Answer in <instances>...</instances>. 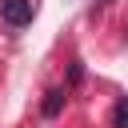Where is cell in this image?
<instances>
[{
  "mask_svg": "<svg viewBox=\"0 0 128 128\" xmlns=\"http://www.w3.org/2000/svg\"><path fill=\"white\" fill-rule=\"evenodd\" d=\"M0 16H4L8 28H24V24H32L36 4L32 0H0Z\"/></svg>",
  "mask_w": 128,
  "mask_h": 128,
  "instance_id": "cell-1",
  "label": "cell"
},
{
  "mask_svg": "<svg viewBox=\"0 0 128 128\" xmlns=\"http://www.w3.org/2000/svg\"><path fill=\"white\" fill-rule=\"evenodd\" d=\"M112 128H128V96L116 100V108H112Z\"/></svg>",
  "mask_w": 128,
  "mask_h": 128,
  "instance_id": "cell-3",
  "label": "cell"
},
{
  "mask_svg": "<svg viewBox=\"0 0 128 128\" xmlns=\"http://www.w3.org/2000/svg\"><path fill=\"white\" fill-rule=\"evenodd\" d=\"M80 80H84V64L72 60V68H68V84H80Z\"/></svg>",
  "mask_w": 128,
  "mask_h": 128,
  "instance_id": "cell-4",
  "label": "cell"
},
{
  "mask_svg": "<svg viewBox=\"0 0 128 128\" xmlns=\"http://www.w3.org/2000/svg\"><path fill=\"white\" fill-rule=\"evenodd\" d=\"M92 4H108V0H92Z\"/></svg>",
  "mask_w": 128,
  "mask_h": 128,
  "instance_id": "cell-5",
  "label": "cell"
},
{
  "mask_svg": "<svg viewBox=\"0 0 128 128\" xmlns=\"http://www.w3.org/2000/svg\"><path fill=\"white\" fill-rule=\"evenodd\" d=\"M64 96H68V88H52V92L44 96V104H40V112H44L48 120H56V116H60V108H64Z\"/></svg>",
  "mask_w": 128,
  "mask_h": 128,
  "instance_id": "cell-2",
  "label": "cell"
}]
</instances>
